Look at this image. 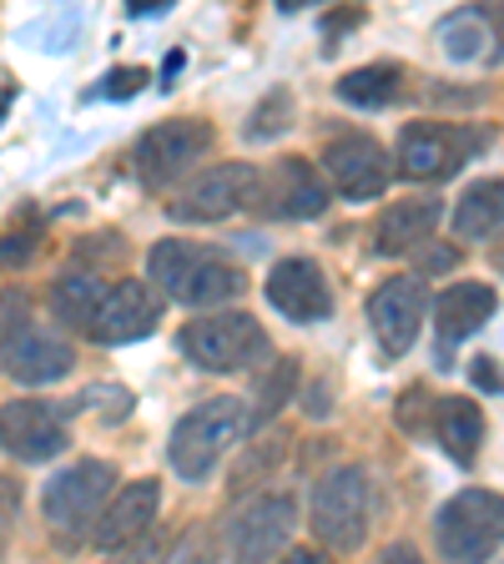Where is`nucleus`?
I'll return each instance as SVG.
<instances>
[{"label":"nucleus","mask_w":504,"mask_h":564,"mask_svg":"<svg viewBox=\"0 0 504 564\" xmlns=\"http://www.w3.org/2000/svg\"><path fill=\"white\" fill-rule=\"evenodd\" d=\"M147 272H152V288H162V297L187 307H217L247 288V272L237 262H227L212 247L182 242V237H162L147 252Z\"/></svg>","instance_id":"1"},{"label":"nucleus","mask_w":504,"mask_h":564,"mask_svg":"<svg viewBox=\"0 0 504 564\" xmlns=\"http://www.w3.org/2000/svg\"><path fill=\"white\" fill-rule=\"evenodd\" d=\"M247 403L233 399V393H223V399H207L197 403V409L187 413V419L172 429V444H167V458H172V469L182 474V479L202 484L212 469H217V458L227 454V448L243 438L247 429Z\"/></svg>","instance_id":"2"},{"label":"nucleus","mask_w":504,"mask_h":564,"mask_svg":"<svg viewBox=\"0 0 504 564\" xmlns=\"http://www.w3.org/2000/svg\"><path fill=\"white\" fill-rule=\"evenodd\" d=\"M444 564H484L504 544V499L494 489H459L435 514Z\"/></svg>","instance_id":"3"},{"label":"nucleus","mask_w":504,"mask_h":564,"mask_svg":"<svg viewBox=\"0 0 504 564\" xmlns=\"http://www.w3.org/2000/svg\"><path fill=\"white\" fill-rule=\"evenodd\" d=\"M176 343H182V352H187L202 373H243V368H258L272 352L268 333L258 328V317H247V313L192 317Z\"/></svg>","instance_id":"4"},{"label":"nucleus","mask_w":504,"mask_h":564,"mask_svg":"<svg viewBox=\"0 0 504 564\" xmlns=\"http://www.w3.org/2000/svg\"><path fill=\"white\" fill-rule=\"evenodd\" d=\"M368 514H374V489H368V474L358 464H343V469L323 474L313 489V534L329 550L353 554L364 550L368 540Z\"/></svg>","instance_id":"5"},{"label":"nucleus","mask_w":504,"mask_h":564,"mask_svg":"<svg viewBox=\"0 0 504 564\" xmlns=\"http://www.w3.org/2000/svg\"><path fill=\"white\" fill-rule=\"evenodd\" d=\"M490 131L484 127H444V121H409L399 131V166L404 176H419V182H439V176H454L459 166L480 152Z\"/></svg>","instance_id":"6"},{"label":"nucleus","mask_w":504,"mask_h":564,"mask_svg":"<svg viewBox=\"0 0 504 564\" xmlns=\"http://www.w3.org/2000/svg\"><path fill=\"white\" fill-rule=\"evenodd\" d=\"M111 489H117V469L101 464V458H82V464L61 469L56 479L46 484V494H41V514H46L61 534L92 529V519L101 514V505L111 499Z\"/></svg>","instance_id":"7"},{"label":"nucleus","mask_w":504,"mask_h":564,"mask_svg":"<svg viewBox=\"0 0 504 564\" xmlns=\"http://www.w3.org/2000/svg\"><path fill=\"white\" fill-rule=\"evenodd\" d=\"M258 192H262L258 166L223 162V166H212V172H202L197 182L172 202V217L176 223H223V217H233V212L253 207Z\"/></svg>","instance_id":"8"},{"label":"nucleus","mask_w":504,"mask_h":564,"mask_svg":"<svg viewBox=\"0 0 504 564\" xmlns=\"http://www.w3.org/2000/svg\"><path fill=\"white\" fill-rule=\"evenodd\" d=\"M293 494H258V499H247L243 514L227 529V554H233V564H272L278 550L288 544V534H293Z\"/></svg>","instance_id":"9"},{"label":"nucleus","mask_w":504,"mask_h":564,"mask_svg":"<svg viewBox=\"0 0 504 564\" xmlns=\"http://www.w3.org/2000/svg\"><path fill=\"white\" fill-rule=\"evenodd\" d=\"M162 307H167V297L157 293L152 282L121 278V282H111V288H106V297H101V307H96L86 338L101 343V348L137 343V338H147V333L162 323Z\"/></svg>","instance_id":"10"},{"label":"nucleus","mask_w":504,"mask_h":564,"mask_svg":"<svg viewBox=\"0 0 504 564\" xmlns=\"http://www.w3.org/2000/svg\"><path fill=\"white\" fill-rule=\"evenodd\" d=\"M66 444V409L41 399L0 403V454L21 458V464H41V458H56Z\"/></svg>","instance_id":"11"},{"label":"nucleus","mask_w":504,"mask_h":564,"mask_svg":"<svg viewBox=\"0 0 504 564\" xmlns=\"http://www.w3.org/2000/svg\"><path fill=\"white\" fill-rule=\"evenodd\" d=\"M207 147H212L207 121H192V117L162 121V127H152L137 141V172H141V182L162 187V182H176L182 172H192Z\"/></svg>","instance_id":"12"},{"label":"nucleus","mask_w":504,"mask_h":564,"mask_svg":"<svg viewBox=\"0 0 504 564\" xmlns=\"http://www.w3.org/2000/svg\"><path fill=\"white\" fill-rule=\"evenodd\" d=\"M323 176H329L348 202H364L388 187L394 166H388L384 147H378L374 137H339L323 147Z\"/></svg>","instance_id":"13"},{"label":"nucleus","mask_w":504,"mask_h":564,"mask_svg":"<svg viewBox=\"0 0 504 564\" xmlns=\"http://www.w3.org/2000/svg\"><path fill=\"white\" fill-rule=\"evenodd\" d=\"M258 207H268L272 217H318L329 207V187H323V172H318L308 156H282L262 172V192H258Z\"/></svg>","instance_id":"14"},{"label":"nucleus","mask_w":504,"mask_h":564,"mask_svg":"<svg viewBox=\"0 0 504 564\" xmlns=\"http://www.w3.org/2000/svg\"><path fill=\"white\" fill-rule=\"evenodd\" d=\"M423 282L419 278H394L384 282L374 297H368V323H374V338L384 343L388 358H404L419 338V323H423Z\"/></svg>","instance_id":"15"},{"label":"nucleus","mask_w":504,"mask_h":564,"mask_svg":"<svg viewBox=\"0 0 504 564\" xmlns=\"http://www.w3.org/2000/svg\"><path fill=\"white\" fill-rule=\"evenodd\" d=\"M268 303L278 307L288 323H323L333 313V293L323 268L308 258H282L268 272Z\"/></svg>","instance_id":"16"},{"label":"nucleus","mask_w":504,"mask_h":564,"mask_svg":"<svg viewBox=\"0 0 504 564\" xmlns=\"http://www.w3.org/2000/svg\"><path fill=\"white\" fill-rule=\"evenodd\" d=\"M157 505H162V489H157V479H137L127 484V489L106 505V514L96 519L92 529V540L101 544L106 554H117V550H131V544L147 540V529L157 524Z\"/></svg>","instance_id":"17"},{"label":"nucleus","mask_w":504,"mask_h":564,"mask_svg":"<svg viewBox=\"0 0 504 564\" xmlns=\"http://www.w3.org/2000/svg\"><path fill=\"white\" fill-rule=\"evenodd\" d=\"M71 364H76L71 343L51 328H35V323L21 338H11L0 348V368H6L15 383H56V378L71 373Z\"/></svg>","instance_id":"18"},{"label":"nucleus","mask_w":504,"mask_h":564,"mask_svg":"<svg viewBox=\"0 0 504 564\" xmlns=\"http://www.w3.org/2000/svg\"><path fill=\"white\" fill-rule=\"evenodd\" d=\"M494 307H500V297H494V288H484V282H454V288H444V293H439V303H435L439 364H449L454 343H464L470 333H480L484 323H490Z\"/></svg>","instance_id":"19"},{"label":"nucleus","mask_w":504,"mask_h":564,"mask_svg":"<svg viewBox=\"0 0 504 564\" xmlns=\"http://www.w3.org/2000/svg\"><path fill=\"white\" fill-rule=\"evenodd\" d=\"M439 202L435 197H419V202H399V207H384L374 227V247L384 258H399V252H414L419 242H429V232L439 227Z\"/></svg>","instance_id":"20"},{"label":"nucleus","mask_w":504,"mask_h":564,"mask_svg":"<svg viewBox=\"0 0 504 564\" xmlns=\"http://www.w3.org/2000/svg\"><path fill=\"white\" fill-rule=\"evenodd\" d=\"M435 434L454 464H474L484 444V413L470 399H439L435 403Z\"/></svg>","instance_id":"21"},{"label":"nucleus","mask_w":504,"mask_h":564,"mask_svg":"<svg viewBox=\"0 0 504 564\" xmlns=\"http://www.w3.org/2000/svg\"><path fill=\"white\" fill-rule=\"evenodd\" d=\"M500 227H504V182L500 176H484V182H474L454 202V232L480 242V237H494Z\"/></svg>","instance_id":"22"},{"label":"nucleus","mask_w":504,"mask_h":564,"mask_svg":"<svg viewBox=\"0 0 504 564\" xmlns=\"http://www.w3.org/2000/svg\"><path fill=\"white\" fill-rule=\"evenodd\" d=\"M339 101L348 106H368V111H378V106H394L404 96V70L399 66H358L348 70V76H339Z\"/></svg>","instance_id":"23"},{"label":"nucleus","mask_w":504,"mask_h":564,"mask_svg":"<svg viewBox=\"0 0 504 564\" xmlns=\"http://www.w3.org/2000/svg\"><path fill=\"white\" fill-rule=\"evenodd\" d=\"M101 297H106V288L96 272H66V278H56V288H51V313H56L61 323H71V328H92Z\"/></svg>","instance_id":"24"},{"label":"nucleus","mask_w":504,"mask_h":564,"mask_svg":"<svg viewBox=\"0 0 504 564\" xmlns=\"http://www.w3.org/2000/svg\"><path fill=\"white\" fill-rule=\"evenodd\" d=\"M439 46L454 61H480L484 51L494 46V25L484 11H454L444 25H439Z\"/></svg>","instance_id":"25"},{"label":"nucleus","mask_w":504,"mask_h":564,"mask_svg":"<svg viewBox=\"0 0 504 564\" xmlns=\"http://www.w3.org/2000/svg\"><path fill=\"white\" fill-rule=\"evenodd\" d=\"M288 121H293V91H268L258 106H253V117H247L243 137L247 141H272L278 131H288Z\"/></svg>","instance_id":"26"},{"label":"nucleus","mask_w":504,"mask_h":564,"mask_svg":"<svg viewBox=\"0 0 504 564\" xmlns=\"http://www.w3.org/2000/svg\"><path fill=\"white\" fill-rule=\"evenodd\" d=\"M212 560H217V540H212V529L207 524H187L172 540V550H167L162 564H212Z\"/></svg>","instance_id":"27"},{"label":"nucleus","mask_w":504,"mask_h":564,"mask_svg":"<svg viewBox=\"0 0 504 564\" xmlns=\"http://www.w3.org/2000/svg\"><path fill=\"white\" fill-rule=\"evenodd\" d=\"M293 383H298V358H282L278 368H272V378L262 383V393H258V413H253V423H262V419H272V413L288 403V393H293Z\"/></svg>","instance_id":"28"},{"label":"nucleus","mask_w":504,"mask_h":564,"mask_svg":"<svg viewBox=\"0 0 504 564\" xmlns=\"http://www.w3.org/2000/svg\"><path fill=\"white\" fill-rule=\"evenodd\" d=\"M25 328H31V303H25V293H6L0 297V348L11 338H21Z\"/></svg>","instance_id":"29"},{"label":"nucleus","mask_w":504,"mask_h":564,"mask_svg":"<svg viewBox=\"0 0 504 564\" xmlns=\"http://www.w3.org/2000/svg\"><path fill=\"white\" fill-rule=\"evenodd\" d=\"M141 86H147V70L141 66H121V70H111L101 82V96H111V101H127V96H137Z\"/></svg>","instance_id":"30"},{"label":"nucleus","mask_w":504,"mask_h":564,"mask_svg":"<svg viewBox=\"0 0 504 564\" xmlns=\"http://www.w3.org/2000/svg\"><path fill=\"white\" fill-rule=\"evenodd\" d=\"M278 458H282V444H262V448H253V464L233 474V489H237V494L253 489V479H258V474L268 469V464H278Z\"/></svg>","instance_id":"31"},{"label":"nucleus","mask_w":504,"mask_h":564,"mask_svg":"<svg viewBox=\"0 0 504 564\" xmlns=\"http://www.w3.org/2000/svg\"><path fill=\"white\" fill-rule=\"evenodd\" d=\"M157 560V540H152V534H147V540H141V544H131V550H117V554H111V560H106V564H152Z\"/></svg>","instance_id":"32"},{"label":"nucleus","mask_w":504,"mask_h":564,"mask_svg":"<svg viewBox=\"0 0 504 564\" xmlns=\"http://www.w3.org/2000/svg\"><path fill=\"white\" fill-rule=\"evenodd\" d=\"M31 242L35 237H25V232L0 237V262H31Z\"/></svg>","instance_id":"33"},{"label":"nucleus","mask_w":504,"mask_h":564,"mask_svg":"<svg viewBox=\"0 0 504 564\" xmlns=\"http://www.w3.org/2000/svg\"><path fill=\"white\" fill-rule=\"evenodd\" d=\"M374 564H423V560H419V550H414V544H404V540H399V544H388V550L378 554Z\"/></svg>","instance_id":"34"},{"label":"nucleus","mask_w":504,"mask_h":564,"mask_svg":"<svg viewBox=\"0 0 504 564\" xmlns=\"http://www.w3.org/2000/svg\"><path fill=\"white\" fill-rule=\"evenodd\" d=\"M470 378H474L480 388H500V373H494L490 358H474V364H470Z\"/></svg>","instance_id":"35"},{"label":"nucleus","mask_w":504,"mask_h":564,"mask_svg":"<svg viewBox=\"0 0 504 564\" xmlns=\"http://www.w3.org/2000/svg\"><path fill=\"white\" fill-rule=\"evenodd\" d=\"M282 564H333L323 550H288L282 554Z\"/></svg>","instance_id":"36"},{"label":"nucleus","mask_w":504,"mask_h":564,"mask_svg":"<svg viewBox=\"0 0 504 564\" xmlns=\"http://www.w3.org/2000/svg\"><path fill=\"white\" fill-rule=\"evenodd\" d=\"M454 262H459V252H449V247H444V252H429V258H423V268L444 272V268H454Z\"/></svg>","instance_id":"37"},{"label":"nucleus","mask_w":504,"mask_h":564,"mask_svg":"<svg viewBox=\"0 0 504 564\" xmlns=\"http://www.w3.org/2000/svg\"><path fill=\"white\" fill-rule=\"evenodd\" d=\"M0 554H6V534H0Z\"/></svg>","instance_id":"38"}]
</instances>
